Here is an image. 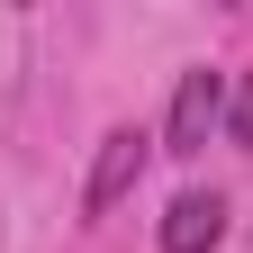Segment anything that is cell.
I'll return each mask as SVG.
<instances>
[{
    "label": "cell",
    "instance_id": "7a4b0ae2",
    "mask_svg": "<svg viewBox=\"0 0 253 253\" xmlns=\"http://www.w3.org/2000/svg\"><path fill=\"white\" fill-rule=\"evenodd\" d=\"M145 154H154L145 126H109V136H100V163H90V190H82V208H90V217H109L126 190L145 181Z\"/></svg>",
    "mask_w": 253,
    "mask_h": 253
},
{
    "label": "cell",
    "instance_id": "6da1fadb",
    "mask_svg": "<svg viewBox=\"0 0 253 253\" xmlns=\"http://www.w3.org/2000/svg\"><path fill=\"white\" fill-rule=\"evenodd\" d=\"M217 126H226V73H181L172 82V118H163V154H199Z\"/></svg>",
    "mask_w": 253,
    "mask_h": 253
},
{
    "label": "cell",
    "instance_id": "277c9868",
    "mask_svg": "<svg viewBox=\"0 0 253 253\" xmlns=\"http://www.w3.org/2000/svg\"><path fill=\"white\" fill-rule=\"evenodd\" d=\"M226 136L253 145V73H235V90H226Z\"/></svg>",
    "mask_w": 253,
    "mask_h": 253
},
{
    "label": "cell",
    "instance_id": "3957f363",
    "mask_svg": "<svg viewBox=\"0 0 253 253\" xmlns=\"http://www.w3.org/2000/svg\"><path fill=\"white\" fill-rule=\"evenodd\" d=\"M226 244V199L217 190H181L163 208V253H217Z\"/></svg>",
    "mask_w": 253,
    "mask_h": 253
}]
</instances>
